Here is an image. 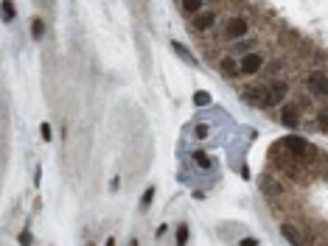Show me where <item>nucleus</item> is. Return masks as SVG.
Segmentation results:
<instances>
[{"mask_svg": "<svg viewBox=\"0 0 328 246\" xmlns=\"http://www.w3.org/2000/svg\"><path fill=\"white\" fill-rule=\"evenodd\" d=\"M186 241H188V227L182 224L180 230H177V246H186Z\"/></svg>", "mask_w": 328, "mask_h": 246, "instance_id": "obj_17", "label": "nucleus"}, {"mask_svg": "<svg viewBox=\"0 0 328 246\" xmlns=\"http://www.w3.org/2000/svg\"><path fill=\"white\" fill-rule=\"evenodd\" d=\"M182 9H186V14H199L202 0H182Z\"/></svg>", "mask_w": 328, "mask_h": 246, "instance_id": "obj_12", "label": "nucleus"}, {"mask_svg": "<svg viewBox=\"0 0 328 246\" xmlns=\"http://www.w3.org/2000/svg\"><path fill=\"white\" fill-rule=\"evenodd\" d=\"M281 146L286 148V151H292L295 157H306V154H309V143L303 140V137H286Z\"/></svg>", "mask_w": 328, "mask_h": 246, "instance_id": "obj_4", "label": "nucleus"}, {"mask_svg": "<svg viewBox=\"0 0 328 246\" xmlns=\"http://www.w3.org/2000/svg\"><path fill=\"white\" fill-rule=\"evenodd\" d=\"M224 31H228L230 39H241L244 34H247V20H244V17H233V20H228Z\"/></svg>", "mask_w": 328, "mask_h": 246, "instance_id": "obj_5", "label": "nucleus"}, {"mask_svg": "<svg viewBox=\"0 0 328 246\" xmlns=\"http://www.w3.org/2000/svg\"><path fill=\"white\" fill-rule=\"evenodd\" d=\"M107 246H115V241H112V238H110V241H107Z\"/></svg>", "mask_w": 328, "mask_h": 246, "instance_id": "obj_25", "label": "nucleus"}, {"mask_svg": "<svg viewBox=\"0 0 328 246\" xmlns=\"http://www.w3.org/2000/svg\"><path fill=\"white\" fill-rule=\"evenodd\" d=\"M241 95L250 101V104H255V106L264 104V90H261V87H244V93H241Z\"/></svg>", "mask_w": 328, "mask_h": 246, "instance_id": "obj_6", "label": "nucleus"}, {"mask_svg": "<svg viewBox=\"0 0 328 246\" xmlns=\"http://www.w3.org/2000/svg\"><path fill=\"white\" fill-rule=\"evenodd\" d=\"M306 87L312 90L314 95H320V98H328V76L320 73V70H314V73H309L306 79Z\"/></svg>", "mask_w": 328, "mask_h": 246, "instance_id": "obj_2", "label": "nucleus"}, {"mask_svg": "<svg viewBox=\"0 0 328 246\" xmlns=\"http://www.w3.org/2000/svg\"><path fill=\"white\" fill-rule=\"evenodd\" d=\"M213 20H216V17H213L211 11H205V14H196V17H194V28H196V31H208V28L213 26Z\"/></svg>", "mask_w": 328, "mask_h": 246, "instance_id": "obj_8", "label": "nucleus"}, {"mask_svg": "<svg viewBox=\"0 0 328 246\" xmlns=\"http://www.w3.org/2000/svg\"><path fill=\"white\" fill-rule=\"evenodd\" d=\"M281 121H283V126L295 129V126L300 123V115H297V109H295V106H286V109L281 112Z\"/></svg>", "mask_w": 328, "mask_h": 246, "instance_id": "obj_7", "label": "nucleus"}, {"mask_svg": "<svg viewBox=\"0 0 328 246\" xmlns=\"http://www.w3.org/2000/svg\"><path fill=\"white\" fill-rule=\"evenodd\" d=\"M174 51H177V53H180V56H182V59H186V62H196V59H194V56H191V51H188V48H186V45H182V42H174Z\"/></svg>", "mask_w": 328, "mask_h": 246, "instance_id": "obj_13", "label": "nucleus"}, {"mask_svg": "<svg viewBox=\"0 0 328 246\" xmlns=\"http://www.w3.org/2000/svg\"><path fill=\"white\" fill-rule=\"evenodd\" d=\"M194 104L196 106H208V104H211V93H205V90H202V93H196L194 95Z\"/></svg>", "mask_w": 328, "mask_h": 246, "instance_id": "obj_14", "label": "nucleus"}, {"mask_svg": "<svg viewBox=\"0 0 328 246\" xmlns=\"http://www.w3.org/2000/svg\"><path fill=\"white\" fill-rule=\"evenodd\" d=\"M281 235H283L292 246H300V232H297L292 224H283V227H281Z\"/></svg>", "mask_w": 328, "mask_h": 246, "instance_id": "obj_10", "label": "nucleus"}, {"mask_svg": "<svg viewBox=\"0 0 328 246\" xmlns=\"http://www.w3.org/2000/svg\"><path fill=\"white\" fill-rule=\"evenodd\" d=\"M261 188H264V193H270V196H281V193H283V188H281V185H278L272 176H264V179H261Z\"/></svg>", "mask_w": 328, "mask_h": 246, "instance_id": "obj_9", "label": "nucleus"}, {"mask_svg": "<svg viewBox=\"0 0 328 246\" xmlns=\"http://www.w3.org/2000/svg\"><path fill=\"white\" fill-rule=\"evenodd\" d=\"M317 123L323 126V129H328V109H323V112L317 115Z\"/></svg>", "mask_w": 328, "mask_h": 246, "instance_id": "obj_21", "label": "nucleus"}, {"mask_svg": "<svg viewBox=\"0 0 328 246\" xmlns=\"http://www.w3.org/2000/svg\"><path fill=\"white\" fill-rule=\"evenodd\" d=\"M219 68H222V73H228L230 79H236V76L241 73V64H236L230 56H228V59H222V64H219Z\"/></svg>", "mask_w": 328, "mask_h": 246, "instance_id": "obj_11", "label": "nucleus"}, {"mask_svg": "<svg viewBox=\"0 0 328 246\" xmlns=\"http://www.w3.org/2000/svg\"><path fill=\"white\" fill-rule=\"evenodd\" d=\"M31 34H34V37H37V39H43V34H45V26H43V20H39V17H37V20L31 23Z\"/></svg>", "mask_w": 328, "mask_h": 246, "instance_id": "obj_16", "label": "nucleus"}, {"mask_svg": "<svg viewBox=\"0 0 328 246\" xmlns=\"http://www.w3.org/2000/svg\"><path fill=\"white\" fill-rule=\"evenodd\" d=\"M238 64H241L244 76H253V73H258V70L264 68V56H258V53H244Z\"/></svg>", "mask_w": 328, "mask_h": 246, "instance_id": "obj_3", "label": "nucleus"}, {"mask_svg": "<svg viewBox=\"0 0 328 246\" xmlns=\"http://www.w3.org/2000/svg\"><path fill=\"white\" fill-rule=\"evenodd\" d=\"M194 137H208V126H194Z\"/></svg>", "mask_w": 328, "mask_h": 246, "instance_id": "obj_20", "label": "nucleus"}, {"mask_svg": "<svg viewBox=\"0 0 328 246\" xmlns=\"http://www.w3.org/2000/svg\"><path fill=\"white\" fill-rule=\"evenodd\" d=\"M286 93H289L286 81H272V84H266V87H264V104H266V106L281 104V101L286 98Z\"/></svg>", "mask_w": 328, "mask_h": 246, "instance_id": "obj_1", "label": "nucleus"}, {"mask_svg": "<svg viewBox=\"0 0 328 246\" xmlns=\"http://www.w3.org/2000/svg\"><path fill=\"white\" fill-rule=\"evenodd\" d=\"M241 246H255V241H253V238H244V241H241Z\"/></svg>", "mask_w": 328, "mask_h": 246, "instance_id": "obj_24", "label": "nucleus"}, {"mask_svg": "<svg viewBox=\"0 0 328 246\" xmlns=\"http://www.w3.org/2000/svg\"><path fill=\"white\" fill-rule=\"evenodd\" d=\"M152 199H154V188H149L146 193H143V199H140V207H149V205H152Z\"/></svg>", "mask_w": 328, "mask_h": 246, "instance_id": "obj_18", "label": "nucleus"}, {"mask_svg": "<svg viewBox=\"0 0 328 246\" xmlns=\"http://www.w3.org/2000/svg\"><path fill=\"white\" fill-rule=\"evenodd\" d=\"M43 137H45V140H51V126H48V123H43Z\"/></svg>", "mask_w": 328, "mask_h": 246, "instance_id": "obj_23", "label": "nucleus"}, {"mask_svg": "<svg viewBox=\"0 0 328 246\" xmlns=\"http://www.w3.org/2000/svg\"><path fill=\"white\" fill-rule=\"evenodd\" d=\"M20 246H31V232H20Z\"/></svg>", "mask_w": 328, "mask_h": 246, "instance_id": "obj_22", "label": "nucleus"}, {"mask_svg": "<svg viewBox=\"0 0 328 246\" xmlns=\"http://www.w3.org/2000/svg\"><path fill=\"white\" fill-rule=\"evenodd\" d=\"M129 246H138V241H135V238H132V241H129Z\"/></svg>", "mask_w": 328, "mask_h": 246, "instance_id": "obj_26", "label": "nucleus"}, {"mask_svg": "<svg viewBox=\"0 0 328 246\" xmlns=\"http://www.w3.org/2000/svg\"><path fill=\"white\" fill-rule=\"evenodd\" d=\"M194 160H196V163H199L202 168H208V165H211V160H208V157H205V154H202V151H194Z\"/></svg>", "mask_w": 328, "mask_h": 246, "instance_id": "obj_19", "label": "nucleus"}, {"mask_svg": "<svg viewBox=\"0 0 328 246\" xmlns=\"http://www.w3.org/2000/svg\"><path fill=\"white\" fill-rule=\"evenodd\" d=\"M3 17H6V20H14V17H17L14 3H11V0H3Z\"/></svg>", "mask_w": 328, "mask_h": 246, "instance_id": "obj_15", "label": "nucleus"}]
</instances>
